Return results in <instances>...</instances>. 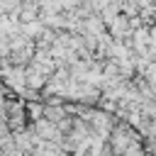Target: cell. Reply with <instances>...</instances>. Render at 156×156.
Returning a JSON list of instances; mask_svg holds the SVG:
<instances>
[{
  "mask_svg": "<svg viewBox=\"0 0 156 156\" xmlns=\"http://www.w3.org/2000/svg\"><path fill=\"white\" fill-rule=\"evenodd\" d=\"M139 139V134L132 129V124H117L112 129V136H110V149L115 156H124V151Z\"/></svg>",
  "mask_w": 156,
  "mask_h": 156,
  "instance_id": "6da1fadb",
  "label": "cell"
},
{
  "mask_svg": "<svg viewBox=\"0 0 156 156\" xmlns=\"http://www.w3.org/2000/svg\"><path fill=\"white\" fill-rule=\"evenodd\" d=\"M44 112H46V105L37 102V100H29V102H27V117H29L32 122L41 119V117H44Z\"/></svg>",
  "mask_w": 156,
  "mask_h": 156,
  "instance_id": "277c9868",
  "label": "cell"
},
{
  "mask_svg": "<svg viewBox=\"0 0 156 156\" xmlns=\"http://www.w3.org/2000/svg\"><path fill=\"white\" fill-rule=\"evenodd\" d=\"M107 29H110V34L115 37V39H124V37H129L134 29H132V20L129 17H124V15H117L110 24H107Z\"/></svg>",
  "mask_w": 156,
  "mask_h": 156,
  "instance_id": "7a4b0ae2",
  "label": "cell"
},
{
  "mask_svg": "<svg viewBox=\"0 0 156 156\" xmlns=\"http://www.w3.org/2000/svg\"><path fill=\"white\" fill-rule=\"evenodd\" d=\"M46 29L44 20H32V22H22V34H27L29 39H37L41 32Z\"/></svg>",
  "mask_w": 156,
  "mask_h": 156,
  "instance_id": "3957f363",
  "label": "cell"
}]
</instances>
